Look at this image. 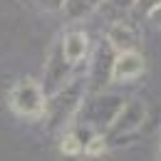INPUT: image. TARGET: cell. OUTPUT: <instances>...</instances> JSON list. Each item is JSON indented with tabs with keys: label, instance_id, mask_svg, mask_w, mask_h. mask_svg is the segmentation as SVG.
<instances>
[{
	"label": "cell",
	"instance_id": "cell-12",
	"mask_svg": "<svg viewBox=\"0 0 161 161\" xmlns=\"http://www.w3.org/2000/svg\"><path fill=\"white\" fill-rule=\"evenodd\" d=\"M159 5H161V0H136V3H134V10L149 15V13H151L154 8H159Z\"/></svg>",
	"mask_w": 161,
	"mask_h": 161
},
{
	"label": "cell",
	"instance_id": "cell-6",
	"mask_svg": "<svg viewBox=\"0 0 161 161\" xmlns=\"http://www.w3.org/2000/svg\"><path fill=\"white\" fill-rule=\"evenodd\" d=\"M107 45L119 55V52H139L141 32L131 22H114L107 32Z\"/></svg>",
	"mask_w": 161,
	"mask_h": 161
},
{
	"label": "cell",
	"instance_id": "cell-5",
	"mask_svg": "<svg viewBox=\"0 0 161 161\" xmlns=\"http://www.w3.org/2000/svg\"><path fill=\"white\" fill-rule=\"evenodd\" d=\"M124 102L119 97H97L87 109L80 107L82 114H87V129L97 131V126H109V121L114 119V114L119 112V107Z\"/></svg>",
	"mask_w": 161,
	"mask_h": 161
},
{
	"label": "cell",
	"instance_id": "cell-14",
	"mask_svg": "<svg viewBox=\"0 0 161 161\" xmlns=\"http://www.w3.org/2000/svg\"><path fill=\"white\" fill-rule=\"evenodd\" d=\"M146 18H149V22H151L154 27H161V5H159V8H154Z\"/></svg>",
	"mask_w": 161,
	"mask_h": 161
},
{
	"label": "cell",
	"instance_id": "cell-15",
	"mask_svg": "<svg viewBox=\"0 0 161 161\" xmlns=\"http://www.w3.org/2000/svg\"><path fill=\"white\" fill-rule=\"evenodd\" d=\"M112 5H117V8H134V3L136 0H109Z\"/></svg>",
	"mask_w": 161,
	"mask_h": 161
},
{
	"label": "cell",
	"instance_id": "cell-3",
	"mask_svg": "<svg viewBox=\"0 0 161 161\" xmlns=\"http://www.w3.org/2000/svg\"><path fill=\"white\" fill-rule=\"evenodd\" d=\"M82 107V89L80 84H67L64 89H60L57 94H52L47 107H45V114L50 119V126L52 129H60V126H67L72 117L80 112Z\"/></svg>",
	"mask_w": 161,
	"mask_h": 161
},
{
	"label": "cell",
	"instance_id": "cell-9",
	"mask_svg": "<svg viewBox=\"0 0 161 161\" xmlns=\"http://www.w3.org/2000/svg\"><path fill=\"white\" fill-rule=\"evenodd\" d=\"M104 0H64V5H62V13H64V18L72 22L77 20H84V18H89L97 8H99Z\"/></svg>",
	"mask_w": 161,
	"mask_h": 161
},
{
	"label": "cell",
	"instance_id": "cell-10",
	"mask_svg": "<svg viewBox=\"0 0 161 161\" xmlns=\"http://www.w3.org/2000/svg\"><path fill=\"white\" fill-rule=\"evenodd\" d=\"M84 144L87 141L82 139L80 129H69V131L62 134V139H60V151L64 156H80V154H84Z\"/></svg>",
	"mask_w": 161,
	"mask_h": 161
},
{
	"label": "cell",
	"instance_id": "cell-11",
	"mask_svg": "<svg viewBox=\"0 0 161 161\" xmlns=\"http://www.w3.org/2000/svg\"><path fill=\"white\" fill-rule=\"evenodd\" d=\"M107 139H104V134H92L89 139H87V144H84V154L87 156H99V154H104L107 151Z\"/></svg>",
	"mask_w": 161,
	"mask_h": 161
},
{
	"label": "cell",
	"instance_id": "cell-8",
	"mask_svg": "<svg viewBox=\"0 0 161 161\" xmlns=\"http://www.w3.org/2000/svg\"><path fill=\"white\" fill-rule=\"evenodd\" d=\"M60 47H62L64 60L75 67V64H80L87 57V52H89V37L82 30H67L60 40Z\"/></svg>",
	"mask_w": 161,
	"mask_h": 161
},
{
	"label": "cell",
	"instance_id": "cell-2",
	"mask_svg": "<svg viewBox=\"0 0 161 161\" xmlns=\"http://www.w3.org/2000/svg\"><path fill=\"white\" fill-rule=\"evenodd\" d=\"M146 117H149V109H146V104L141 99H126L119 107V112L114 114V119L109 121L107 131H104L107 144L124 141V139H129L131 134H136L141 129V124L146 121Z\"/></svg>",
	"mask_w": 161,
	"mask_h": 161
},
{
	"label": "cell",
	"instance_id": "cell-4",
	"mask_svg": "<svg viewBox=\"0 0 161 161\" xmlns=\"http://www.w3.org/2000/svg\"><path fill=\"white\" fill-rule=\"evenodd\" d=\"M69 75H72V64L64 60L62 47H60V42H57V45L52 47V52H50L47 67H45V82H42L45 94L52 97V94H57L60 89H64L67 82H69Z\"/></svg>",
	"mask_w": 161,
	"mask_h": 161
},
{
	"label": "cell",
	"instance_id": "cell-13",
	"mask_svg": "<svg viewBox=\"0 0 161 161\" xmlns=\"http://www.w3.org/2000/svg\"><path fill=\"white\" fill-rule=\"evenodd\" d=\"M37 5H40L42 10H47V13H57L62 10V5H64V0H35Z\"/></svg>",
	"mask_w": 161,
	"mask_h": 161
},
{
	"label": "cell",
	"instance_id": "cell-7",
	"mask_svg": "<svg viewBox=\"0 0 161 161\" xmlns=\"http://www.w3.org/2000/svg\"><path fill=\"white\" fill-rule=\"evenodd\" d=\"M144 57L141 52H119L112 62V82H131L144 72Z\"/></svg>",
	"mask_w": 161,
	"mask_h": 161
},
{
	"label": "cell",
	"instance_id": "cell-1",
	"mask_svg": "<svg viewBox=\"0 0 161 161\" xmlns=\"http://www.w3.org/2000/svg\"><path fill=\"white\" fill-rule=\"evenodd\" d=\"M8 102H10V109H13L15 114H20L25 119H37V117L45 114L47 94H45V89H42L40 82L25 77V80L13 84Z\"/></svg>",
	"mask_w": 161,
	"mask_h": 161
}]
</instances>
